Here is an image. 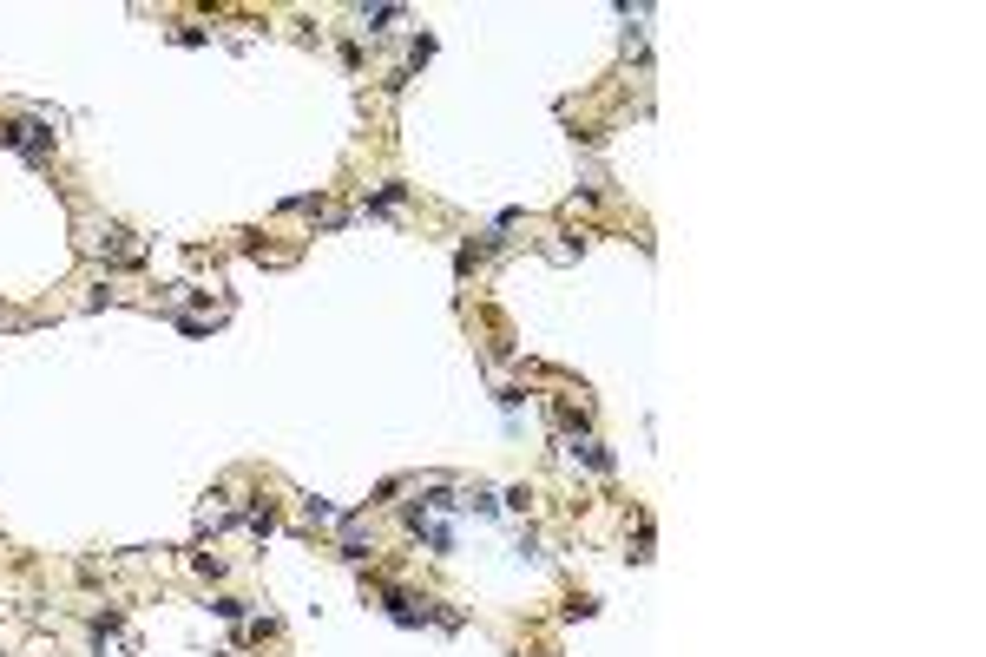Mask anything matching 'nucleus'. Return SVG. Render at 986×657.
<instances>
[{"label": "nucleus", "mask_w": 986, "mask_h": 657, "mask_svg": "<svg viewBox=\"0 0 986 657\" xmlns=\"http://www.w3.org/2000/svg\"><path fill=\"white\" fill-rule=\"evenodd\" d=\"M395 20H401V7H362V27L369 33H389Z\"/></svg>", "instance_id": "20e7f679"}, {"label": "nucleus", "mask_w": 986, "mask_h": 657, "mask_svg": "<svg viewBox=\"0 0 986 657\" xmlns=\"http://www.w3.org/2000/svg\"><path fill=\"white\" fill-rule=\"evenodd\" d=\"M565 453H573V461H586L592 474H612V453L598 447V441H565Z\"/></svg>", "instance_id": "7ed1b4c3"}, {"label": "nucleus", "mask_w": 986, "mask_h": 657, "mask_svg": "<svg viewBox=\"0 0 986 657\" xmlns=\"http://www.w3.org/2000/svg\"><path fill=\"white\" fill-rule=\"evenodd\" d=\"M401 197H408V191H401V184H381V191L369 197V211H401Z\"/></svg>", "instance_id": "39448f33"}, {"label": "nucleus", "mask_w": 986, "mask_h": 657, "mask_svg": "<svg viewBox=\"0 0 986 657\" xmlns=\"http://www.w3.org/2000/svg\"><path fill=\"white\" fill-rule=\"evenodd\" d=\"M303 513L316 519V526H329V519H336V507H329V500H303Z\"/></svg>", "instance_id": "423d86ee"}, {"label": "nucleus", "mask_w": 986, "mask_h": 657, "mask_svg": "<svg viewBox=\"0 0 986 657\" xmlns=\"http://www.w3.org/2000/svg\"><path fill=\"white\" fill-rule=\"evenodd\" d=\"M0 139H7L13 151H27L33 164H40L46 151H53V132H46V125H27V119H20V125H0Z\"/></svg>", "instance_id": "f257e3e1"}, {"label": "nucleus", "mask_w": 986, "mask_h": 657, "mask_svg": "<svg viewBox=\"0 0 986 657\" xmlns=\"http://www.w3.org/2000/svg\"><path fill=\"white\" fill-rule=\"evenodd\" d=\"M86 250H92V257H139V244H125L119 224H99L92 237H86Z\"/></svg>", "instance_id": "f03ea898"}]
</instances>
